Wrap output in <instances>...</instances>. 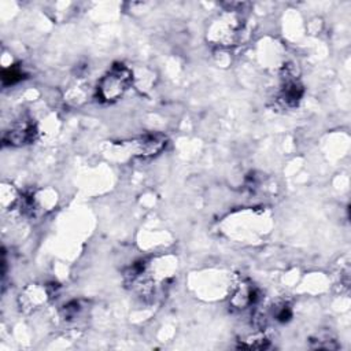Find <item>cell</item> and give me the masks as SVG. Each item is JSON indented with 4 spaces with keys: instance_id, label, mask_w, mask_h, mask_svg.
<instances>
[{
    "instance_id": "6da1fadb",
    "label": "cell",
    "mask_w": 351,
    "mask_h": 351,
    "mask_svg": "<svg viewBox=\"0 0 351 351\" xmlns=\"http://www.w3.org/2000/svg\"><path fill=\"white\" fill-rule=\"evenodd\" d=\"M132 82H133L132 70L122 63H115L101 77L97 85V96L103 103H114L126 93Z\"/></svg>"
},
{
    "instance_id": "277c9868",
    "label": "cell",
    "mask_w": 351,
    "mask_h": 351,
    "mask_svg": "<svg viewBox=\"0 0 351 351\" xmlns=\"http://www.w3.org/2000/svg\"><path fill=\"white\" fill-rule=\"evenodd\" d=\"M37 137V128L30 119H23L5 132L4 134V143L10 145H25L30 144Z\"/></svg>"
},
{
    "instance_id": "5b68a950",
    "label": "cell",
    "mask_w": 351,
    "mask_h": 351,
    "mask_svg": "<svg viewBox=\"0 0 351 351\" xmlns=\"http://www.w3.org/2000/svg\"><path fill=\"white\" fill-rule=\"evenodd\" d=\"M258 299V291L252 285L243 284L232 298V304L236 308H245L250 304H255Z\"/></svg>"
},
{
    "instance_id": "52a82bcc",
    "label": "cell",
    "mask_w": 351,
    "mask_h": 351,
    "mask_svg": "<svg viewBox=\"0 0 351 351\" xmlns=\"http://www.w3.org/2000/svg\"><path fill=\"white\" fill-rule=\"evenodd\" d=\"M22 75L23 74L18 67H10V69H5L3 71L1 80H3L4 85H12V84L18 82L19 80H22Z\"/></svg>"
},
{
    "instance_id": "7a4b0ae2",
    "label": "cell",
    "mask_w": 351,
    "mask_h": 351,
    "mask_svg": "<svg viewBox=\"0 0 351 351\" xmlns=\"http://www.w3.org/2000/svg\"><path fill=\"white\" fill-rule=\"evenodd\" d=\"M302 96H303V85L296 78L293 67L285 66L284 75H282V85L277 96V103L281 107L292 108L299 104Z\"/></svg>"
},
{
    "instance_id": "3957f363",
    "label": "cell",
    "mask_w": 351,
    "mask_h": 351,
    "mask_svg": "<svg viewBox=\"0 0 351 351\" xmlns=\"http://www.w3.org/2000/svg\"><path fill=\"white\" fill-rule=\"evenodd\" d=\"M166 144H167L166 136L160 133H151L133 140L130 145L136 156L148 158L159 154L166 147Z\"/></svg>"
},
{
    "instance_id": "8992f818",
    "label": "cell",
    "mask_w": 351,
    "mask_h": 351,
    "mask_svg": "<svg viewBox=\"0 0 351 351\" xmlns=\"http://www.w3.org/2000/svg\"><path fill=\"white\" fill-rule=\"evenodd\" d=\"M273 317L276 318V321L278 322H287L291 319L292 317V310L289 307V304L287 303H280L274 307L273 310Z\"/></svg>"
}]
</instances>
